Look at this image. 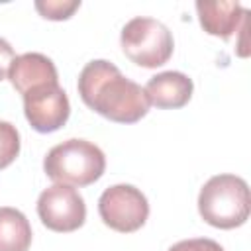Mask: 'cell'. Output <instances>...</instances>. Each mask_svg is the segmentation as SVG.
Instances as JSON below:
<instances>
[{"label": "cell", "instance_id": "6da1fadb", "mask_svg": "<svg viewBox=\"0 0 251 251\" xmlns=\"http://www.w3.org/2000/svg\"><path fill=\"white\" fill-rule=\"evenodd\" d=\"M78 94L90 110L118 124L139 122L151 106L145 90L106 59H94L82 67Z\"/></svg>", "mask_w": 251, "mask_h": 251}, {"label": "cell", "instance_id": "7a4b0ae2", "mask_svg": "<svg viewBox=\"0 0 251 251\" xmlns=\"http://www.w3.org/2000/svg\"><path fill=\"white\" fill-rule=\"evenodd\" d=\"M198 212L206 224L220 229L243 226L251 212L247 182L229 173L208 178L198 194Z\"/></svg>", "mask_w": 251, "mask_h": 251}, {"label": "cell", "instance_id": "3957f363", "mask_svg": "<svg viewBox=\"0 0 251 251\" xmlns=\"http://www.w3.org/2000/svg\"><path fill=\"white\" fill-rule=\"evenodd\" d=\"M106 169L102 149L86 139H67L51 147L43 159L45 175L61 184L88 186L96 182Z\"/></svg>", "mask_w": 251, "mask_h": 251}, {"label": "cell", "instance_id": "277c9868", "mask_svg": "<svg viewBox=\"0 0 251 251\" xmlns=\"http://www.w3.org/2000/svg\"><path fill=\"white\" fill-rule=\"evenodd\" d=\"M120 45L131 63L145 69H157L171 59L175 39L171 29L159 20L135 16L122 27Z\"/></svg>", "mask_w": 251, "mask_h": 251}, {"label": "cell", "instance_id": "5b68a950", "mask_svg": "<svg viewBox=\"0 0 251 251\" xmlns=\"http://www.w3.org/2000/svg\"><path fill=\"white\" fill-rule=\"evenodd\" d=\"M98 214L108 227L122 233H131L147 222L149 202L133 184H114L100 194Z\"/></svg>", "mask_w": 251, "mask_h": 251}, {"label": "cell", "instance_id": "8992f818", "mask_svg": "<svg viewBox=\"0 0 251 251\" xmlns=\"http://www.w3.org/2000/svg\"><path fill=\"white\" fill-rule=\"evenodd\" d=\"M37 216L45 227L59 233L78 229L86 220V204L71 184H53L37 198Z\"/></svg>", "mask_w": 251, "mask_h": 251}, {"label": "cell", "instance_id": "52a82bcc", "mask_svg": "<svg viewBox=\"0 0 251 251\" xmlns=\"http://www.w3.org/2000/svg\"><path fill=\"white\" fill-rule=\"evenodd\" d=\"M24 96V114L29 126L39 133H51L63 127L71 114L67 92L59 82L39 84Z\"/></svg>", "mask_w": 251, "mask_h": 251}, {"label": "cell", "instance_id": "ba28073f", "mask_svg": "<svg viewBox=\"0 0 251 251\" xmlns=\"http://www.w3.org/2000/svg\"><path fill=\"white\" fill-rule=\"evenodd\" d=\"M196 12L204 31L222 39H229L249 16V10L233 0H198Z\"/></svg>", "mask_w": 251, "mask_h": 251}, {"label": "cell", "instance_id": "9c48e42d", "mask_svg": "<svg viewBox=\"0 0 251 251\" xmlns=\"http://www.w3.org/2000/svg\"><path fill=\"white\" fill-rule=\"evenodd\" d=\"M143 90L149 98V104L165 110H175L188 104L194 84L180 71H163L151 76Z\"/></svg>", "mask_w": 251, "mask_h": 251}, {"label": "cell", "instance_id": "30bf717a", "mask_svg": "<svg viewBox=\"0 0 251 251\" xmlns=\"http://www.w3.org/2000/svg\"><path fill=\"white\" fill-rule=\"evenodd\" d=\"M8 78L20 94H25L27 90H31L39 84L59 82L55 63L43 53L18 55L8 71Z\"/></svg>", "mask_w": 251, "mask_h": 251}, {"label": "cell", "instance_id": "8fae6325", "mask_svg": "<svg viewBox=\"0 0 251 251\" xmlns=\"http://www.w3.org/2000/svg\"><path fill=\"white\" fill-rule=\"evenodd\" d=\"M31 245L29 220L16 208H0V251H27Z\"/></svg>", "mask_w": 251, "mask_h": 251}, {"label": "cell", "instance_id": "7c38bea8", "mask_svg": "<svg viewBox=\"0 0 251 251\" xmlns=\"http://www.w3.org/2000/svg\"><path fill=\"white\" fill-rule=\"evenodd\" d=\"M20 153V131L14 124L0 120V169L16 161Z\"/></svg>", "mask_w": 251, "mask_h": 251}, {"label": "cell", "instance_id": "4fadbf2b", "mask_svg": "<svg viewBox=\"0 0 251 251\" xmlns=\"http://www.w3.org/2000/svg\"><path fill=\"white\" fill-rule=\"evenodd\" d=\"M80 8V0H37L35 10L47 20H67Z\"/></svg>", "mask_w": 251, "mask_h": 251}, {"label": "cell", "instance_id": "5bb4252c", "mask_svg": "<svg viewBox=\"0 0 251 251\" xmlns=\"http://www.w3.org/2000/svg\"><path fill=\"white\" fill-rule=\"evenodd\" d=\"M167 251H224V247L208 237H194V239H182L175 245H171Z\"/></svg>", "mask_w": 251, "mask_h": 251}, {"label": "cell", "instance_id": "9a60e30c", "mask_svg": "<svg viewBox=\"0 0 251 251\" xmlns=\"http://www.w3.org/2000/svg\"><path fill=\"white\" fill-rule=\"evenodd\" d=\"M14 59H16L14 47L4 37H0V80H4L8 76V71L14 63Z\"/></svg>", "mask_w": 251, "mask_h": 251}]
</instances>
